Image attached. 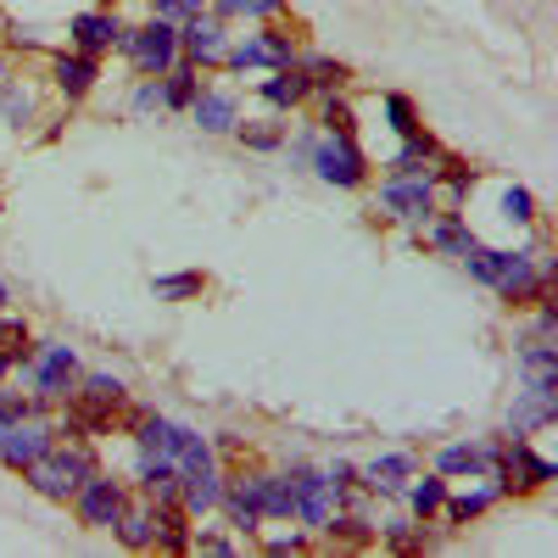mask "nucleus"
<instances>
[{
	"mask_svg": "<svg viewBox=\"0 0 558 558\" xmlns=\"http://www.w3.org/2000/svg\"><path fill=\"white\" fill-rule=\"evenodd\" d=\"M68 502H73V514H78L84 531H112L118 514H123V502H129V492H123V481H112V475L96 470V475H84V486Z\"/></svg>",
	"mask_w": 558,
	"mask_h": 558,
	"instance_id": "nucleus-5",
	"label": "nucleus"
},
{
	"mask_svg": "<svg viewBox=\"0 0 558 558\" xmlns=\"http://www.w3.org/2000/svg\"><path fill=\"white\" fill-rule=\"evenodd\" d=\"M207 7L229 23V17H252V23H263V17H279L286 12V0H207Z\"/></svg>",
	"mask_w": 558,
	"mask_h": 558,
	"instance_id": "nucleus-36",
	"label": "nucleus"
},
{
	"mask_svg": "<svg viewBox=\"0 0 558 558\" xmlns=\"http://www.w3.org/2000/svg\"><path fill=\"white\" fill-rule=\"evenodd\" d=\"M235 134H241V146H252V151H279V146H286V123H279V118L235 123Z\"/></svg>",
	"mask_w": 558,
	"mask_h": 558,
	"instance_id": "nucleus-34",
	"label": "nucleus"
},
{
	"mask_svg": "<svg viewBox=\"0 0 558 558\" xmlns=\"http://www.w3.org/2000/svg\"><path fill=\"white\" fill-rule=\"evenodd\" d=\"M318 123H324V134H352V129H357V123H352V107L341 101V89H330V96H324Z\"/></svg>",
	"mask_w": 558,
	"mask_h": 558,
	"instance_id": "nucleus-40",
	"label": "nucleus"
},
{
	"mask_svg": "<svg viewBox=\"0 0 558 558\" xmlns=\"http://www.w3.org/2000/svg\"><path fill=\"white\" fill-rule=\"evenodd\" d=\"M0 324H7V318H0Z\"/></svg>",
	"mask_w": 558,
	"mask_h": 558,
	"instance_id": "nucleus-53",
	"label": "nucleus"
},
{
	"mask_svg": "<svg viewBox=\"0 0 558 558\" xmlns=\"http://www.w3.org/2000/svg\"><path fill=\"white\" fill-rule=\"evenodd\" d=\"M68 39H73V51L101 57V51H112V45H123V23L112 12H78L68 23Z\"/></svg>",
	"mask_w": 558,
	"mask_h": 558,
	"instance_id": "nucleus-12",
	"label": "nucleus"
},
{
	"mask_svg": "<svg viewBox=\"0 0 558 558\" xmlns=\"http://www.w3.org/2000/svg\"><path fill=\"white\" fill-rule=\"evenodd\" d=\"M202 291H207V274H196V268L157 274V279H151V296H157V302H191V296H202Z\"/></svg>",
	"mask_w": 558,
	"mask_h": 558,
	"instance_id": "nucleus-28",
	"label": "nucleus"
},
{
	"mask_svg": "<svg viewBox=\"0 0 558 558\" xmlns=\"http://www.w3.org/2000/svg\"><path fill=\"white\" fill-rule=\"evenodd\" d=\"M380 107H386V123L397 134H418V107L408 96H397V89H391V96H380Z\"/></svg>",
	"mask_w": 558,
	"mask_h": 558,
	"instance_id": "nucleus-39",
	"label": "nucleus"
},
{
	"mask_svg": "<svg viewBox=\"0 0 558 558\" xmlns=\"http://www.w3.org/2000/svg\"><path fill=\"white\" fill-rule=\"evenodd\" d=\"M413 470H418V463H413L408 452H386V458H375V463H363V470H357V481H363V492L397 497V492L413 481Z\"/></svg>",
	"mask_w": 558,
	"mask_h": 558,
	"instance_id": "nucleus-18",
	"label": "nucleus"
},
{
	"mask_svg": "<svg viewBox=\"0 0 558 558\" xmlns=\"http://www.w3.org/2000/svg\"><path fill=\"white\" fill-rule=\"evenodd\" d=\"M51 78H57V89L68 101H84L89 89H96V78H101V62L84 57V51H57L51 57Z\"/></svg>",
	"mask_w": 558,
	"mask_h": 558,
	"instance_id": "nucleus-14",
	"label": "nucleus"
},
{
	"mask_svg": "<svg viewBox=\"0 0 558 558\" xmlns=\"http://www.w3.org/2000/svg\"><path fill=\"white\" fill-rule=\"evenodd\" d=\"M196 118V129H207V134H229L241 123V107H235V96H229V89H196V101L184 107Z\"/></svg>",
	"mask_w": 558,
	"mask_h": 558,
	"instance_id": "nucleus-19",
	"label": "nucleus"
},
{
	"mask_svg": "<svg viewBox=\"0 0 558 558\" xmlns=\"http://www.w3.org/2000/svg\"><path fill=\"white\" fill-rule=\"evenodd\" d=\"M151 547L157 553H191V514L179 502H151Z\"/></svg>",
	"mask_w": 558,
	"mask_h": 558,
	"instance_id": "nucleus-20",
	"label": "nucleus"
},
{
	"mask_svg": "<svg viewBox=\"0 0 558 558\" xmlns=\"http://www.w3.org/2000/svg\"><path fill=\"white\" fill-rule=\"evenodd\" d=\"M191 547L196 553H235V542H229V536H191Z\"/></svg>",
	"mask_w": 558,
	"mask_h": 558,
	"instance_id": "nucleus-46",
	"label": "nucleus"
},
{
	"mask_svg": "<svg viewBox=\"0 0 558 558\" xmlns=\"http://www.w3.org/2000/svg\"><path fill=\"white\" fill-rule=\"evenodd\" d=\"M179 51L191 57V62H223V51H229V34H223V17L213 12H191V17H179Z\"/></svg>",
	"mask_w": 558,
	"mask_h": 558,
	"instance_id": "nucleus-11",
	"label": "nucleus"
},
{
	"mask_svg": "<svg viewBox=\"0 0 558 558\" xmlns=\"http://www.w3.org/2000/svg\"><path fill=\"white\" fill-rule=\"evenodd\" d=\"M7 302H12V291H7V279H0V313H7Z\"/></svg>",
	"mask_w": 558,
	"mask_h": 558,
	"instance_id": "nucleus-51",
	"label": "nucleus"
},
{
	"mask_svg": "<svg viewBox=\"0 0 558 558\" xmlns=\"http://www.w3.org/2000/svg\"><path fill=\"white\" fill-rule=\"evenodd\" d=\"M151 12L168 17V23H179V0H151Z\"/></svg>",
	"mask_w": 558,
	"mask_h": 558,
	"instance_id": "nucleus-49",
	"label": "nucleus"
},
{
	"mask_svg": "<svg viewBox=\"0 0 558 558\" xmlns=\"http://www.w3.org/2000/svg\"><path fill=\"white\" fill-rule=\"evenodd\" d=\"M23 380L34 386V402H62V397H73V386H78V357H73V347H62V341L34 347Z\"/></svg>",
	"mask_w": 558,
	"mask_h": 558,
	"instance_id": "nucleus-3",
	"label": "nucleus"
},
{
	"mask_svg": "<svg viewBox=\"0 0 558 558\" xmlns=\"http://www.w3.org/2000/svg\"><path fill=\"white\" fill-rule=\"evenodd\" d=\"M84 475H96V452H89L84 441H73V447L51 441V447H45L28 470H23V481H28L39 497H51V502H68V497L84 486Z\"/></svg>",
	"mask_w": 558,
	"mask_h": 558,
	"instance_id": "nucleus-1",
	"label": "nucleus"
},
{
	"mask_svg": "<svg viewBox=\"0 0 558 558\" xmlns=\"http://www.w3.org/2000/svg\"><path fill=\"white\" fill-rule=\"evenodd\" d=\"M502 218L508 223H531L536 218V196L525 191V184H508V191H502Z\"/></svg>",
	"mask_w": 558,
	"mask_h": 558,
	"instance_id": "nucleus-41",
	"label": "nucleus"
},
{
	"mask_svg": "<svg viewBox=\"0 0 558 558\" xmlns=\"http://www.w3.org/2000/svg\"><path fill=\"white\" fill-rule=\"evenodd\" d=\"M207 0H179V17H191V12H202Z\"/></svg>",
	"mask_w": 558,
	"mask_h": 558,
	"instance_id": "nucleus-50",
	"label": "nucleus"
},
{
	"mask_svg": "<svg viewBox=\"0 0 558 558\" xmlns=\"http://www.w3.org/2000/svg\"><path fill=\"white\" fill-rule=\"evenodd\" d=\"M492 502H497V486L486 481V486H475V492L447 497V502H441V514H447V525H470V520H481V514H486Z\"/></svg>",
	"mask_w": 558,
	"mask_h": 558,
	"instance_id": "nucleus-25",
	"label": "nucleus"
},
{
	"mask_svg": "<svg viewBox=\"0 0 558 558\" xmlns=\"http://www.w3.org/2000/svg\"><path fill=\"white\" fill-rule=\"evenodd\" d=\"M547 279H553V268H542L536 252H514V263L502 268V279H497L492 291H497L508 307H536V302L547 296Z\"/></svg>",
	"mask_w": 558,
	"mask_h": 558,
	"instance_id": "nucleus-9",
	"label": "nucleus"
},
{
	"mask_svg": "<svg viewBox=\"0 0 558 558\" xmlns=\"http://www.w3.org/2000/svg\"><path fill=\"white\" fill-rule=\"evenodd\" d=\"M151 107H162V84H157V78L134 89V112H151Z\"/></svg>",
	"mask_w": 558,
	"mask_h": 558,
	"instance_id": "nucleus-45",
	"label": "nucleus"
},
{
	"mask_svg": "<svg viewBox=\"0 0 558 558\" xmlns=\"http://www.w3.org/2000/svg\"><path fill=\"white\" fill-rule=\"evenodd\" d=\"M0 118H7L12 129H23L34 118V96L28 89H0Z\"/></svg>",
	"mask_w": 558,
	"mask_h": 558,
	"instance_id": "nucleus-42",
	"label": "nucleus"
},
{
	"mask_svg": "<svg viewBox=\"0 0 558 558\" xmlns=\"http://www.w3.org/2000/svg\"><path fill=\"white\" fill-rule=\"evenodd\" d=\"M375 536H380L386 547H397V553H418V547H430V536H425V520H386Z\"/></svg>",
	"mask_w": 558,
	"mask_h": 558,
	"instance_id": "nucleus-33",
	"label": "nucleus"
},
{
	"mask_svg": "<svg viewBox=\"0 0 558 558\" xmlns=\"http://www.w3.org/2000/svg\"><path fill=\"white\" fill-rule=\"evenodd\" d=\"M302 547H307V542H302L296 531H291V536H274V542H268V553H302Z\"/></svg>",
	"mask_w": 558,
	"mask_h": 558,
	"instance_id": "nucleus-48",
	"label": "nucleus"
},
{
	"mask_svg": "<svg viewBox=\"0 0 558 558\" xmlns=\"http://www.w3.org/2000/svg\"><path fill=\"white\" fill-rule=\"evenodd\" d=\"M223 62L235 68V73H252V68H274V57H268V39H263V34H246L241 45H229V51H223Z\"/></svg>",
	"mask_w": 558,
	"mask_h": 558,
	"instance_id": "nucleus-35",
	"label": "nucleus"
},
{
	"mask_svg": "<svg viewBox=\"0 0 558 558\" xmlns=\"http://www.w3.org/2000/svg\"><path fill=\"white\" fill-rule=\"evenodd\" d=\"M307 168L324 184H336V191H357V184L368 179V157H363V146H357L352 134H313Z\"/></svg>",
	"mask_w": 558,
	"mask_h": 558,
	"instance_id": "nucleus-2",
	"label": "nucleus"
},
{
	"mask_svg": "<svg viewBox=\"0 0 558 558\" xmlns=\"http://www.w3.org/2000/svg\"><path fill=\"white\" fill-rule=\"evenodd\" d=\"M286 481H291V492H296V520H302L307 531H324V525H330L341 492H336L330 481H324L318 470H307V463H296V470H291Z\"/></svg>",
	"mask_w": 558,
	"mask_h": 558,
	"instance_id": "nucleus-7",
	"label": "nucleus"
},
{
	"mask_svg": "<svg viewBox=\"0 0 558 558\" xmlns=\"http://www.w3.org/2000/svg\"><path fill=\"white\" fill-rule=\"evenodd\" d=\"M28 357H34V341H28L23 324H0V375H12V368L23 375Z\"/></svg>",
	"mask_w": 558,
	"mask_h": 558,
	"instance_id": "nucleus-30",
	"label": "nucleus"
},
{
	"mask_svg": "<svg viewBox=\"0 0 558 558\" xmlns=\"http://www.w3.org/2000/svg\"><path fill=\"white\" fill-rule=\"evenodd\" d=\"M441 502H447V481L441 475H425V481H418L413 492H408V508H413V520H436L441 514Z\"/></svg>",
	"mask_w": 558,
	"mask_h": 558,
	"instance_id": "nucleus-32",
	"label": "nucleus"
},
{
	"mask_svg": "<svg viewBox=\"0 0 558 558\" xmlns=\"http://www.w3.org/2000/svg\"><path fill=\"white\" fill-rule=\"evenodd\" d=\"M118 542L134 547V553H146L151 547V502H123V514H118Z\"/></svg>",
	"mask_w": 558,
	"mask_h": 558,
	"instance_id": "nucleus-26",
	"label": "nucleus"
},
{
	"mask_svg": "<svg viewBox=\"0 0 558 558\" xmlns=\"http://www.w3.org/2000/svg\"><path fill=\"white\" fill-rule=\"evenodd\" d=\"M168 425H173V418H162V413H134V441H140V452H162V447H168Z\"/></svg>",
	"mask_w": 558,
	"mask_h": 558,
	"instance_id": "nucleus-38",
	"label": "nucleus"
},
{
	"mask_svg": "<svg viewBox=\"0 0 558 558\" xmlns=\"http://www.w3.org/2000/svg\"><path fill=\"white\" fill-rule=\"evenodd\" d=\"M296 68L313 89H324V96H330V89H347V78H352V68L336 62V57H296Z\"/></svg>",
	"mask_w": 558,
	"mask_h": 558,
	"instance_id": "nucleus-27",
	"label": "nucleus"
},
{
	"mask_svg": "<svg viewBox=\"0 0 558 558\" xmlns=\"http://www.w3.org/2000/svg\"><path fill=\"white\" fill-rule=\"evenodd\" d=\"M380 213L402 223H430L436 218V184L430 179H386L380 184Z\"/></svg>",
	"mask_w": 558,
	"mask_h": 558,
	"instance_id": "nucleus-8",
	"label": "nucleus"
},
{
	"mask_svg": "<svg viewBox=\"0 0 558 558\" xmlns=\"http://www.w3.org/2000/svg\"><path fill=\"white\" fill-rule=\"evenodd\" d=\"M425 229H430L425 241H430V246H436L441 257H458V263H463V257H470V252L481 246V241H475V229L463 223V213H436V218H430Z\"/></svg>",
	"mask_w": 558,
	"mask_h": 558,
	"instance_id": "nucleus-21",
	"label": "nucleus"
},
{
	"mask_svg": "<svg viewBox=\"0 0 558 558\" xmlns=\"http://www.w3.org/2000/svg\"><path fill=\"white\" fill-rule=\"evenodd\" d=\"M508 263H514V252H492V246H475L470 257H463V268H470V279H481V286H497Z\"/></svg>",
	"mask_w": 558,
	"mask_h": 558,
	"instance_id": "nucleus-37",
	"label": "nucleus"
},
{
	"mask_svg": "<svg viewBox=\"0 0 558 558\" xmlns=\"http://www.w3.org/2000/svg\"><path fill=\"white\" fill-rule=\"evenodd\" d=\"M39 402L34 397H23V391H12V386H0V425H12V418H23V413H34Z\"/></svg>",
	"mask_w": 558,
	"mask_h": 558,
	"instance_id": "nucleus-44",
	"label": "nucleus"
},
{
	"mask_svg": "<svg viewBox=\"0 0 558 558\" xmlns=\"http://www.w3.org/2000/svg\"><path fill=\"white\" fill-rule=\"evenodd\" d=\"M330 536H341V542H368L375 536V525H368L363 514H330V525H324Z\"/></svg>",
	"mask_w": 558,
	"mask_h": 558,
	"instance_id": "nucleus-43",
	"label": "nucleus"
},
{
	"mask_svg": "<svg viewBox=\"0 0 558 558\" xmlns=\"http://www.w3.org/2000/svg\"><path fill=\"white\" fill-rule=\"evenodd\" d=\"M263 486V520H296V492L286 475H257Z\"/></svg>",
	"mask_w": 558,
	"mask_h": 558,
	"instance_id": "nucleus-29",
	"label": "nucleus"
},
{
	"mask_svg": "<svg viewBox=\"0 0 558 558\" xmlns=\"http://www.w3.org/2000/svg\"><path fill=\"white\" fill-rule=\"evenodd\" d=\"M134 475H140V492H146V502H179V463H173L168 452H140Z\"/></svg>",
	"mask_w": 558,
	"mask_h": 558,
	"instance_id": "nucleus-17",
	"label": "nucleus"
},
{
	"mask_svg": "<svg viewBox=\"0 0 558 558\" xmlns=\"http://www.w3.org/2000/svg\"><path fill=\"white\" fill-rule=\"evenodd\" d=\"M196 89H202V73H196V62H173L168 73H162V107H191L196 101Z\"/></svg>",
	"mask_w": 558,
	"mask_h": 558,
	"instance_id": "nucleus-24",
	"label": "nucleus"
},
{
	"mask_svg": "<svg viewBox=\"0 0 558 558\" xmlns=\"http://www.w3.org/2000/svg\"><path fill=\"white\" fill-rule=\"evenodd\" d=\"M223 508H229V525L235 531H263V486H257V475H235L223 486V497H218Z\"/></svg>",
	"mask_w": 558,
	"mask_h": 558,
	"instance_id": "nucleus-13",
	"label": "nucleus"
},
{
	"mask_svg": "<svg viewBox=\"0 0 558 558\" xmlns=\"http://www.w3.org/2000/svg\"><path fill=\"white\" fill-rule=\"evenodd\" d=\"M313 96V84L302 78V68L291 62V68H274V78H263V101L274 107V112H291V107H302Z\"/></svg>",
	"mask_w": 558,
	"mask_h": 558,
	"instance_id": "nucleus-23",
	"label": "nucleus"
},
{
	"mask_svg": "<svg viewBox=\"0 0 558 558\" xmlns=\"http://www.w3.org/2000/svg\"><path fill=\"white\" fill-rule=\"evenodd\" d=\"M51 441H57V425H51V418H45V413L34 408V413L12 418V425H0V463L23 475L28 463H34L45 447H51Z\"/></svg>",
	"mask_w": 558,
	"mask_h": 558,
	"instance_id": "nucleus-6",
	"label": "nucleus"
},
{
	"mask_svg": "<svg viewBox=\"0 0 558 558\" xmlns=\"http://www.w3.org/2000/svg\"><path fill=\"white\" fill-rule=\"evenodd\" d=\"M78 386H84V391H73V397L96 402V408H107V413H118V408H123V397H129L118 375H78Z\"/></svg>",
	"mask_w": 558,
	"mask_h": 558,
	"instance_id": "nucleus-31",
	"label": "nucleus"
},
{
	"mask_svg": "<svg viewBox=\"0 0 558 558\" xmlns=\"http://www.w3.org/2000/svg\"><path fill=\"white\" fill-rule=\"evenodd\" d=\"M12 45H17V51H34L39 34H34V28H23V23H12Z\"/></svg>",
	"mask_w": 558,
	"mask_h": 558,
	"instance_id": "nucleus-47",
	"label": "nucleus"
},
{
	"mask_svg": "<svg viewBox=\"0 0 558 558\" xmlns=\"http://www.w3.org/2000/svg\"><path fill=\"white\" fill-rule=\"evenodd\" d=\"M0 78H7V57H0Z\"/></svg>",
	"mask_w": 558,
	"mask_h": 558,
	"instance_id": "nucleus-52",
	"label": "nucleus"
},
{
	"mask_svg": "<svg viewBox=\"0 0 558 558\" xmlns=\"http://www.w3.org/2000/svg\"><path fill=\"white\" fill-rule=\"evenodd\" d=\"M436 162H441V146L418 129V134H402V146H397V157L386 168H391V179H430Z\"/></svg>",
	"mask_w": 558,
	"mask_h": 558,
	"instance_id": "nucleus-15",
	"label": "nucleus"
},
{
	"mask_svg": "<svg viewBox=\"0 0 558 558\" xmlns=\"http://www.w3.org/2000/svg\"><path fill=\"white\" fill-rule=\"evenodd\" d=\"M173 463H179V475H196V470H213V441L196 436V430H184V425H168V447H162Z\"/></svg>",
	"mask_w": 558,
	"mask_h": 558,
	"instance_id": "nucleus-22",
	"label": "nucleus"
},
{
	"mask_svg": "<svg viewBox=\"0 0 558 558\" xmlns=\"http://www.w3.org/2000/svg\"><path fill=\"white\" fill-rule=\"evenodd\" d=\"M123 51H129L134 73L162 78V73L179 62V23H168V17H151L146 28H123Z\"/></svg>",
	"mask_w": 558,
	"mask_h": 558,
	"instance_id": "nucleus-4",
	"label": "nucleus"
},
{
	"mask_svg": "<svg viewBox=\"0 0 558 558\" xmlns=\"http://www.w3.org/2000/svg\"><path fill=\"white\" fill-rule=\"evenodd\" d=\"M553 418H558V391L525 386V391L514 397V408H508V430H514V436H531V430H547Z\"/></svg>",
	"mask_w": 558,
	"mask_h": 558,
	"instance_id": "nucleus-16",
	"label": "nucleus"
},
{
	"mask_svg": "<svg viewBox=\"0 0 558 558\" xmlns=\"http://www.w3.org/2000/svg\"><path fill=\"white\" fill-rule=\"evenodd\" d=\"M497 441H447L436 452V475L441 481H492Z\"/></svg>",
	"mask_w": 558,
	"mask_h": 558,
	"instance_id": "nucleus-10",
	"label": "nucleus"
}]
</instances>
